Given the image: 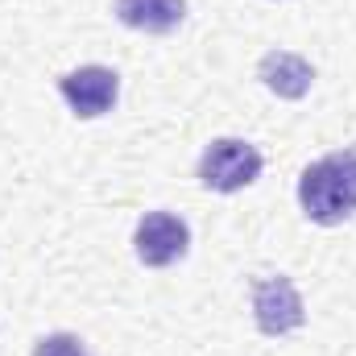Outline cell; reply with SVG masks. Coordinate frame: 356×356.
Listing matches in <instances>:
<instances>
[{
  "label": "cell",
  "instance_id": "obj_4",
  "mask_svg": "<svg viewBox=\"0 0 356 356\" xmlns=\"http://www.w3.org/2000/svg\"><path fill=\"white\" fill-rule=\"evenodd\" d=\"M191 249V228L186 220L175 211H145L137 220V232H133V253L137 261L149 269H166L182 261Z\"/></svg>",
  "mask_w": 356,
  "mask_h": 356
},
{
  "label": "cell",
  "instance_id": "obj_2",
  "mask_svg": "<svg viewBox=\"0 0 356 356\" xmlns=\"http://www.w3.org/2000/svg\"><path fill=\"white\" fill-rule=\"evenodd\" d=\"M261 166H266V158H261L257 145H249L241 137H216L203 149L195 175L216 195H236V191H245V186H253L261 178Z\"/></svg>",
  "mask_w": 356,
  "mask_h": 356
},
{
  "label": "cell",
  "instance_id": "obj_5",
  "mask_svg": "<svg viewBox=\"0 0 356 356\" xmlns=\"http://www.w3.org/2000/svg\"><path fill=\"white\" fill-rule=\"evenodd\" d=\"M58 95L67 99V108L79 120H95V116L112 112V104L120 95V75L112 67L88 63V67H75V71H67L58 79Z\"/></svg>",
  "mask_w": 356,
  "mask_h": 356
},
{
  "label": "cell",
  "instance_id": "obj_8",
  "mask_svg": "<svg viewBox=\"0 0 356 356\" xmlns=\"http://www.w3.org/2000/svg\"><path fill=\"white\" fill-rule=\"evenodd\" d=\"M33 356H88V348L75 332H50L33 344Z\"/></svg>",
  "mask_w": 356,
  "mask_h": 356
},
{
  "label": "cell",
  "instance_id": "obj_7",
  "mask_svg": "<svg viewBox=\"0 0 356 356\" xmlns=\"http://www.w3.org/2000/svg\"><path fill=\"white\" fill-rule=\"evenodd\" d=\"M112 13H116L120 25H129L137 33L166 38L186 21V0H116Z\"/></svg>",
  "mask_w": 356,
  "mask_h": 356
},
{
  "label": "cell",
  "instance_id": "obj_6",
  "mask_svg": "<svg viewBox=\"0 0 356 356\" xmlns=\"http://www.w3.org/2000/svg\"><path fill=\"white\" fill-rule=\"evenodd\" d=\"M257 79L277 99H302L311 91V83H315V67L302 54H294V50H269L257 63Z\"/></svg>",
  "mask_w": 356,
  "mask_h": 356
},
{
  "label": "cell",
  "instance_id": "obj_3",
  "mask_svg": "<svg viewBox=\"0 0 356 356\" xmlns=\"http://www.w3.org/2000/svg\"><path fill=\"white\" fill-rule=\"evenodd\" d=\"M253 319H257V332L269 340L290 336L307 323L302 294L286 273H261L253 282Z\"/></svg>",
  "mask_w": 356,
  "mask_h": 356
},
{
  "label": "cell",
  "instance_id": "obj_1",
  "mask_svg": "<svg viewBox=\"0 0 356 356\" xmlns=\"http://www.w3.org/2000/svg\"><path fill=\"white\" fill-rule=\"evenodd\" d=\"M298 207L311 224L336 228L356 216V145L323 154L298 178Z\"/></svg>",
  "mask_w": 356,
  "mask_h": 356
}]
</instances>
